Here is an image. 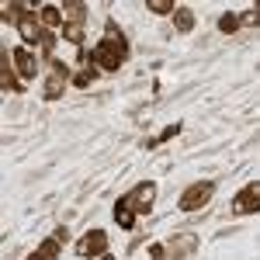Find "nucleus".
I'll list each match as a JSON object with an SVG mask.
<instances>
[{
	"instance_id": "f257e3e1",
	"label": "nucleus",
	"mask_w": 260,
	"mask_h": 260,
	"mask_svg": "<svg viewBox=\"0 0 260 260\" xmlns=\"http://www.w3.org/2000/svg\"><path fill=\"white\" fill-rule=\"evenodd\" d=\"M128 59V39L118 31V24L115 21H108V28H104V39L94 45V52H90V66H101V70H121V62Z\"/></svg>"
},
{
	"instance_id": "f03ea898",
	"label": "nucleus",
	"mask_w": 260,
	"mask_h": 260,
	"mask_svg": "<svg viewBox=\"0 0 260 260\" xmlns=\"http://www.w3.org/2000/svg\"><path fill=\"white\" fill-rule=\"evenodd\" d=\"M83 24H87V4H66L62 7V39L70 45H83Z\"/></svg>"
},
{
	"instance_id": "7ed1b4c3",
	"label": "nucleus",
	"mask_w": 260,
	"mask_h": 260,
	"mask_svg": "<svg viewBox=\"0 0 260 260\" xmlns=\"http://www.w3.org/2000/svg\"><path fill=\"white\" fill-rule=\"evenodd\" d=\"M73 80V73H70V66L59 59L49 62V70H45V83H42V98L45 101H59L66 94V83Z\"/></svg>"
},
{
	"instance_id": "20e7f679",
	"label": "nucleus",
	"mask_w": 260,
	"mask_h": 260,
	"mask_svg": "<svg viewBox=\"0 0 260 260\" xmlns=\"http://www.w3.org/2000/svg\"><path fill=\"white\" fill-rule=\"evenodd\" d=\"M153 201H156V184H153V180H142V184H136V187L121 198V205H125L132 215H149Z\"/></svg>"
},
{
	"instance_id": "39448f33",
	"label": "nucleus",
	"mask_w": 260,
	"mask_h": 260,
	"mask_svg": "<svg viewBox=\"0 0 260 260\" xmlns=\"http://www.w3.org/2000/svg\"><path fill=\"white\" fill-rule=\"evenodd\" d=\"M212 194H215V180H194L180 194V212H198V208H205L212 201Z\"/></svg>"
},
{
	"instance_id": "423d86ee",
	"label": "nucleus",
	"mask_w": 260,
	"mask_h": 260,
	"mask_svg": "<svg viewBox=\"0 0 260 260\" xmlns=\"http://www.w3.org/2000/svg\"><path fill=\"white\" fill-rule=\"evenodd\" d=\"M163 246V260H184L194 253V246H198V236L194 233H177V236H170Z\"/></svg>"
},
{
	"instance_id": "0eeeda50",
	"label": "nucleus",
	"mask_w": 260,
	"mask_h": 260,
	"mask_svg": "<svg viewBox=\"0 0 260 260\" xmlns=\"http://www.w3.org/2000/svg\"><path fill=\"white\" fill-rule=\"evenodd\" d=\"M253 212H260V180H250L233 198V215H253Z\"/></svg>"
},
{
	"instance_id": "6e6552de",
	"label": "nucleus",
	"mask_w": 260,
	"mask_h": 260,
	"mask_svg": "<svg viewBox=\"0 0 260 260\" xmlns=\"http://www.w3.org/2000/svg\"><path fill=\"white\" fill-rule=\"evenodd\" d=\"M11 56H14V52L0 49V90H4V94H24V83L14 77L18 66H11Z\"/></svg>"
},
{
	"instance_id": "1a4fd4ad",
	"label": "nucleus",
	"mask_w": 260,
	"mask_h": 260,
	"mask_svg": "<svg viewBox=\"0 0 260 260\" xmlns=\"http://www.w3.org/2000/svg\"><path fill=\"white\" fill-rule=\"evenodd\" d=\"M18 35L24 39V45H39L42 42V21H39V11H28L18 18Z\"/></svg>"
},
{
	"instance_id": "9d476101",
	"label": "nucleus",
	"mask_w": 260,
	"mask_h": 260,
	"mask_svg": "<svg viewBox=\"0 0 260 260\" xmlns=\"http://www.w3.org/2000/svg\"><path fill=\"white\" fill-rule=\"evenodd\" d=\"M62 240H66V229H56L49 240L39 243V246L28 253V260H59V253H62Z\"/></svg>"
},
{
	"instance_id": "9b49d317",
	"label": "nucleus",
	"mask_w": 260,
	"mask_h": 260,
	"mask_svg": "<svg viewBox=\"0 0 260 260\" xmlns=\"http://www.w3.org/2000/svg\"><path fill=\"white\" fill-rule=\"evenodd\" d=\"M108 250V233L104 229H94V233H87L83 240H77V253L80 257H101Z\"/></svg>"
},
{
	"instance_id": "f8f14e48",
	"label": "nucleus",
	"mask_w": 260,
	"mask_h": 260,
	"mask_svg": "<svg viewBox=\"0 0 260 260\" xmlns=\"http://www.w3.org/2000/svg\"><path fill=\"white\" fill-rule=\"evenodd\" d=\"M14 62H18V77L21 80H35L39 77V62L28 49H14Z\"/></svg>"
},
{
	"instance_id": "ddd939ff",
	"label": "nucleus",
	"mask_w": 260,
	"mask_h": 260,
	"mask_svg": "<svg viewBox=\"0 0 260 260\" xmlns=\"http://www.w3.org/2000/svg\"><path fill=\"white\" fill-rule=\"evenodd\" d=\"M39 21H42V28H59L62 24V7H56V4H45V7H39Z\"/></svg>"
},
{
	"instance_id": "4468645a",
	"label": "nucleus",
	"mask_w": 260,
	"mask_h": 260,
	"mask_svg": "<svg viewBox=\"0 0 260 260\" xmlns=\"http://www.w3.org/2000/svg\"><path fill=\"white\" fill-rule=\"evenodd\" d=\"M174 24H177V31H191L194 28V11L191 7H177L174 11Z\"/></svg>"
},
{
	"instance_id": "2eb2a0df",
	"label": "nucleus",
	"mask_w": 260,
	"mask_h": 260,
	"mask_svg": "<svg viewBox=\"0 0 260 260\" xmlns=\"http://www.w3.org/2000/svg\"><path fill=\"white\" fill-rule=\"evenodd\" d=\"M115 222H118L121 229H132V225H136V215H132V212L118 201V205H115Z\"/></svg>"
},
{
	"instance_id": "dca6fc26",
	"label": "nucleus",
	"mask_w": 260,
	"mask_h": 260,
	"mask_svg": "<svg viewBox=\"0 0 260 260\" xmlns=\"http://www.w3.org/2000/svg\"><path fill=\"white\" fill-rule=\"evenodd\" d=\"M146 7H149L153 14H170V11H177V4H170V0H146Z\"/></svg>"
},
{
	"instance_id": "f3484780",
	"label": "nucleus",
	"mask_w": 260,
	"mask_h": 260,
	"mask_svg": "<svg viewBox=\"0 0 260 260\" xmlns=\"http://www.w3.org/2000/svg\"><path fill=\"white\" fill-rule=\"evenodd\" d=\"M236 28H240V14H222L219 18V31L229 35V31H236Z\"/></svg>"
},
{
	"instance_id": "a211bd4d",
	"label": "nucleus",
	"mask_w": 260,
	"mask_h": 260,
	"mask_svg": "<svg viewBox=\"0 0 260 260\" xmlns=\"http://www.w3.org/2000/svg\"><path fill=\"white\" fill-rule=\"evenodd\" d=\"M94 77H98V73H94V66H87V70H80V73L73 77V83H77V87H90Z\"/></svg>"
},
{
	"instance_id": "6ab92c4d",
	"label": "nucleus",
	"mask_w": 260,
	"mask_h": 260,
	"mask_svg": "<svg viewBox=\"0 0 260 260\" xmlns=\"http://www.w3.org/2000/svg\"><path fill=\"white\" fill-rule=\"evenodd\" d=\"M260 24V11H246V14H240V28H257Z\"/></svg>"
},
{
	"instance_id": "aec40b11",
	"label": "nucleus",
	"mask_w": 260,
	"mask_h": 260,
	"mask_svg": "<svg viewBox=\"0 0 260 260\" xmlns=\"http://www.w3.org/2000/svg\"><path fill=\"white\" fill-rule=\"evenodd\" d=\"M94 260H115V257H111V253H101V257H94Z\"/></svg>"
}]
</instances>
